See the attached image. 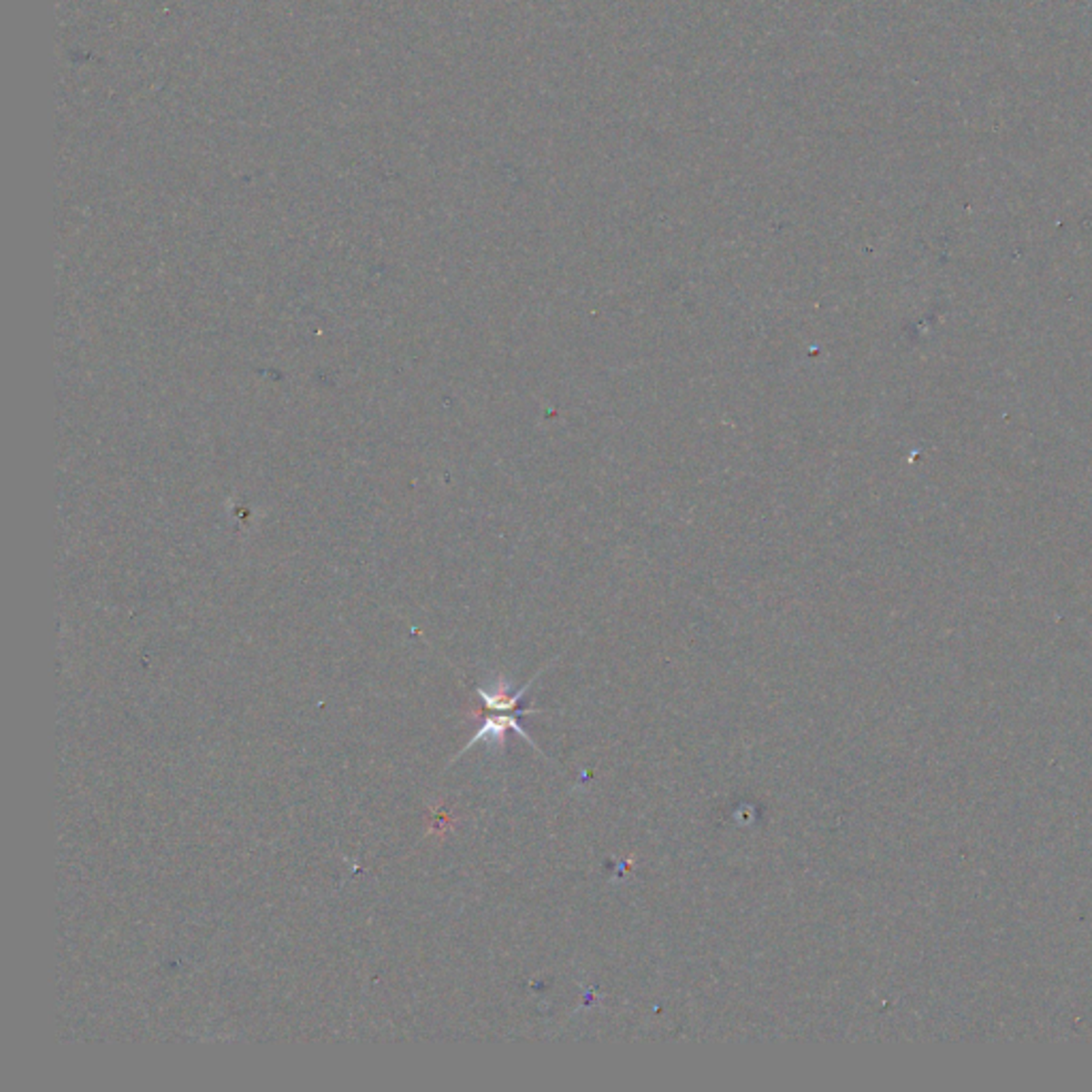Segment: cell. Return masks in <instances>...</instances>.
<instances>
[{
  "label": "cell",
  "mask_w": 1092,
  "mask_h": 1092,
  "mask_svg": "<svg viewBox=\"0 0 1092 1092\" xmlns=\"http://www.w3.org/2000/svg\"><path fill=\"white\" fill-rule=\"evenodd\" d=\"M508 728H513L516 732V734L523 736V738H527V741L532 743V738H529L527 732L523 730V725L519 723V719H516V715H513V711H500V715L487 717V722L483 723V728L476 732L474 738H472V741L465 744L461 754H465L467 749L474 747V744L481 743V741H487L491 744H494V743H502L504 741V732H506Z\"/></svg>",
  "instance_id": "obj_1"
}]
</instances>
